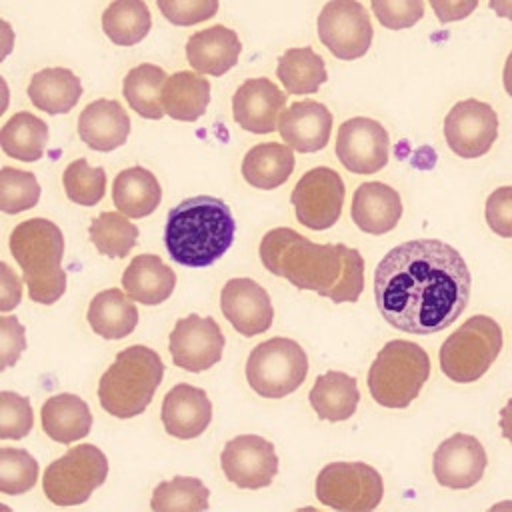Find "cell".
I'll return each instance as SVG.
<instances>
[{"label":"cell","mask_w":512,"mask_h":512,"mask_svg":"<svg viewBox=\"0 0 512 512\" xmlns=\"http://www.w3.org/2000/svg\"><path fill=\"white\" fill-rule=\"evenodd\" d=\"M472 276L462 254L436 238L394 246L374 270L382 318L408 334H436L468 306Z\"/></svg>","instance_id":"1"},{"label":"cell","mask_w":512,"mask_h":512,"mask_svg":"<svg viewBox=\"0 0 512 512\" xmlns=\"http://www.w3.org/2000/svg\"><path fill=\"white\" fill-rule=\"evenodd\" d=\"M268 272L334 304L356 302L364 290V258L346 244H316L292 228L268 230L258 248Z\"/></svg>","instance_id":"2"},{"label":"cell","mask_w":512,"mask_h":512,"mask_svg":"<svg viewBox=\"0 0 512 512\" xmlns=\"http://www.w3.org/2000/svg\"><path fill=\"white\" fill-rule=\"evenodd\" d=\"M236 222L230 206L216 196H192L166 218L164 244L170 258L188 268H204L222 258L234 242Z\"/></svg>","instance_id":"3"},{"label":"cell","mask_w":512,"mask_h":512,"mask_svg":"<svg viewBox=\"0 0 512 512\" xmlns=\"http://www.w3.org/2000/svg\"><path fill=\"white\" fill-rule=\"evenodd\" d=\"M10 252L22 268L32 302L48 306L64 294V236L52 220L30 218L16 224L10 232Z\"/></svg>","instance_id":"4"},{"label":"cell","mask_w":512,"mask_h":512,"mask_svg":"<svg viewBox=\"0 0 512 512\" xmlns=\"http://www.w3.org/2000/svg\"><path fill=\"white\" fill-rule=\"evenodd\" d=\"M164 378V364L148 346L134 344L116 354L98 384L100 406L116 418L142 414Z\"/></svg>","instance_id":"5"},{"label":"cell","mask_w":512,"mask_h":512,"mask_svg":"<svg viewBox=\"0 0 512 512\" xmlns=\"http://www.w3.org/2000/svg\"><path fill=\"white\" fill-rule=\"evenodd\" d=\"M430 376L428 352L410 340L384 344L368 368V390L384 408L410 406Z\"/></svg>","instance_id":"6"},{"label":"cell","mask_w":512,"mask_h":512,"mask_svg":"<svg viewBox=\"0 0 512 512\" xmlns=\"http://www.w3.org/2000/svg\"><path fill=\"white\" fill-rule=\"evenodd\" d=\"M500 350V324L490 316L476 314L458 326L440 346V370L452 382L470 384L488 372Z\"/></svg>","instance_id":"7"},{"label":"cell","mask_w":512,"mask_h":512,"mask_svg":"<svg viewBox=\"0 0 512 512\" xmlns=\"http://www.w3.org/2000/svg\"><path fill=\"white\" fill-rule=\"evenodd\" d=\"M308 376V356L292 338H270L252 348L246 360V380L262 398H284L296 392Z\"/></svg>","instance_id":"8"},{"label":"cell","mask_w":512,"mask_h":512,"mask_svg":"<svg viewBox=\"0 0 512 512\" xmlns=\"http://www.w3.org/2000/svg\"><path fill=\"white\" fill-rule=\"evenodd\" d=\"M108 476V458L94 444H78L48 464L42 480L46 498L56 506L84 504Z\"/></svg>","instance_id":"9"},{"label":"cell","mask_w":512,"mask_h":512,"mask_svg":"<svg viewBox=\"0 0 512 512\" xmlns=\"http://www.w3.org/2000/svg\"><path fill=\"white\" fill-rule=\"evenodd\" d=\"M382 496V476L364 462H332L316 478L318 502L340 512L374 510Z\"/></svg>","instance_id":"10"},{"label":"cell","mask_w":512,"mask_h":512,"mask_svg":"<svg viewBox=\"0 0 512 512\" xmlns=\"http://www.w3.org/2000/svg\"><path fill=\"white\" fill-rule=\"evenodd\" d=\"M320 42L340 60L364 56L372 44L374 28L368 10L358 0H330L318 14Z\"/></svg>","instance_id":"11"},{"label":"cell","mask_w":512,"mask_h":512,"mask_svg":"<svg viewBox=\"0 0 512 512\" xmlns=\"http://www.w3.org/2000/svg\"><path fill=\"white\" fill-rule=\"evenodd\" d=\"M344 182L340 174L328 166L308 170L294 186L290 202L296 210V218L310 230L332 228L344 204Z\"/></svg>","instance_id":"12"},{"label":"cell","mask_w":512,"mask_h":512,"mask_svg":"<svg viewBox=\"0 0 512 512\" xmlns=\"http://www.w3.org/2000/svg\"><path fill=\"white\" fill-rule=\"evenodd\" d=\"M444 138L456 156L480 158L498 138V114L488 102L460 100L444 118Z\"/></svg>","instance_id":"13"},{"label":"cell","mask_w":512,"mask_h":512,"mask_svg":"<svg viewBox=\"0 0 512 512\" xmlns=\"http://www.w3.org/2000/svg\"><path fill=\"white\" fill-rule=\"evenodd\" d=\"M220 466L228 482L244 490H258L272 484L278 474L274 444L258 434H240L226 442Z\"/></svg>","instance_id":"14"},{"label":"cell","mask_w":512,"mask_h":512,"mask_svg":"<svg viewBox=\"0 0 512 512\" xmlns=\"http://www.w3.org/2000/svg\"><path fill=\"white\" fill-rule=\"evenodd\" d=\"M336 158L354 174H374L388 164V130L372 118L356 116L340 124L336 134Z\"/></svg>","instance_id":"15"},{"label":"cell","mask_w":512,"mask_h":512,"mask_svg":"<svg viewBox=\"0 0 512 512\" xmlns=\"http://www.w3.org/2000/svg\"><path fill=\"white\" fill-rule=\"evenodd\" d=\"M224 342V334L214 318L190 314L176 320L170 332L168 350L178 368L204 372L220 362Z\"/></svg>","instance_id":"16"},{"label":"cell","mask_w":512,"mask_h":512,"mask_svg":"<svg viewBox=\"0 0 512 512\" xmlns=\"http://www.w3.org/2000/svg\"><path fill=\"white\" fill-rule=\"evenodd\" d=\"M488 456L478 438L456 432L434 452L432 470L440 486L452 490H466L478 484L484 476Z\"/></svg>","instance_id":"17"},{"label":"cell","mask_w":512,"mask_h":512,"mask_svg":"<svg viewBox=\"0 0 512 512\" xmlns=\"http://www.w3.org/2000/svg\"><path fill=\"white\" fill-rule=\"evenodd\" d=\"M220 310L232 328L246 338L266 332L274 320V306L266 288L252 278H230L220 290Z\"/></svg>","instance_id":"18"},{"label":"cell","mask_w":512,"mask_h":512,"mask_svg":"<svg viewBox=\"0 0 512 512\" xmlns=\"http://www.w3.org/2000/svg\"><path fill=\"white\" fill-rule=\"evenodd\" d=\"M286 106V94L270 78H248L232 96V114L236 124L252 134H270L278 130Z\"/></svg>","instance_id":"19"},{"label":"cell","mask_w":512,"mask_h":512,"mask_svg":"<svg viewBox=\"0 0 512 512\" xmlns=\"http://www.w3.org/2000/svg\"><path fill=\"white\" fill-rule=\"evenodd\" d=\"M278 132L296 152H318L330 140L332 112L322 102L298 100L282 112Z\"/></svg>","instance_id":"20"},{"label":"cell","mask_w":512,"mask_h":512,"mask_svg":"<svg viewBox=\"0 0 512 512\" xmlns=\"http://www.w3.org/2000/svg\"><path fill=\"white\" fill-rule=\"evenodd\" d=\"M212 420V402L202 388L176 384L162 402L164 430L180 440L200 436Z\"/></svg>","instance_id":"21"},{"label":"cell","mask_w":512,"mask_h":512,"mask_svg":"<svg viewBox=\"0 0 512 512\" xmlns=\"http://www.w3.org/2000/svg\"><path fill=\"white\" fill-rule=\"evenodd\" d=\"M242 42L232 28L214 24L194 32L186 42V60L192 70L208 76H222L240 58Z\"/></svg>","instance_id":"22"},{"label":"cell","mask_w":512,"mask_h":512,"mask_svg":"<svg viewBox=\"0 0 512 512\" xmlns=\"http://www.w3.org/2000/svg\"><path fill=\"white\" fill-rule=\"evenodd\" d=\"M130 134V118L120 102L98 98L84 106L78 116L80 140L98 152L120 148Z\"/></svg>","instance_id":"23"},{"label":"cell","mask_w":512,"mask_h":512,"mask_svg":"<svg viewBox=\"0 0 512 512\" xmlns=\"http://www.w3.org/2000/svg\"><path fill=\"white\" fill-rule=\"evenodd\" d=\"M352 222L366 234H386L396 228L402 218L400 194L384 182H364L354 190Z\"/></svg>","instance_id":"24"},{"label":"cell","mask_w":512,"mask_h":512,"mask_svg":"<svg viewBox=\"0 0 512 512\" xmlns=\"http://www.w3.org/2000/svg\"><path fill=\"white\" fill-rule=\"evenodd\" d=\"M124 292L144 304L156 306L168 300L176 288V272L156 254L134 256L122 274Z\"/></svg>","instance_id":"25"},{"label":"cell","mask_w":512,"mask_h":512,"mask_svg":"<svg viewBox=\"0 0 512 512\" xmlns=\"http://www.w3.org/2000/svg\"><path fill=\"white\" fill-rule=\"evenodd\" d=\"M308 400L320 420L344 422L352 418L358 408V402H360L358 382L356 378L340 370L324 372L314 380Z\"/></svg>","instance_id":"26"},{"label":"cell","mask_w":512,"mask_h":512,"mask_svg":"<svg viewBox=\"0 0 512 512\" xmlns=\"http://www.w3.org/2000/svg\"><path fill=\"white\" fill-rule=\"evenodd\" d=\"M42 428L54 442L72 444L88 436L92 428V414L88 404L76 394L50 396L40 408Z\"/></svg>","instance_id":"27"},{"label":"cell","mask_w":512,"mask_h":512,"mask_svg":"<svg viewBox=\"0 0 512 512\" xmlns=\"http://www.w3.org/2000/svg\"><path fill=\"white\" fill-rule=\"evenodd\" d=\"M26 92L38 110L48 114H66L78 104L82 96V82L72 70L54 66L38 70L30 78Z\"/></svg>","instance_id":"28"},{"label":"cell","mask_w":512,"mask_h":512,"mask_svg":"<svg viewBox=\"0 0 512 512\" xmlns=\"http://www.w3.org/2000/svg\"><path fill=\"white\" fill-rule=\"evenodd\" d=\"M86 318L98 336L106 340H120L134 332L138 324V308L126 292L120 288H108L90 300Z\"/></svg>","instance_id":"29"},{"label":"cell","mask_w":512,"mask_h":512,"mask_svg":"<svg viewBox=\"0 0 512 512\" xmlns=\"http://www.w3.org/2000/svg\"><path fill=\"white\" fill-rule=\"evenodd\" d=\"M294 148L278 142H262L252 146L242 160L244 180L260 190L282 186L294 172Z\"/></svg>","instance_id":"30"},{"label":"cell","mask_w":512,"mask_h":512,"mask_svg":"<svg viewBox=\"0 0 512 512\" xmlns=\"http://www.w3.org/2000/svg\"><path fill=\"white\" fill-rule=\"evenodd\" d=\"M210 102V82L192 70H180L166 78L162 88L164 112L180 122H196Z\"/></svg>","instance_id":"31"},{"label":"cell","mask_w":512,"mask_h":512,"mask_svg":"<svg viewBox=\"0 0 512 512\" xmlns=\"http://www.w3.org/2000/svg\"><path fill=\"white\" fill-rule=\"evenodd\" d=\"M112 200L114 206L128 218H144L160 206L162 188L158 178L150 170L142 166H132L120 170L114 178Z\"/></svg>","instance_id":"32"},{"label":"cell","mask_w":512,"mask_h":512,"mask_svg":"<svg viewBox=\"0 0 512 512\" xmlns=\"http://www.w3.org/2000/svg\"><path fill=\"white\" fill-rule=\"evenodd\" d=\"M276 76L288 94H314L328 80L324 58L310 46L288 48L278 56Z\"/></svg>","instance_id":"33"},{"label":"cell","mask_w":512,"mask_h":512,"mask_svg":"<svg viewBox=\"0 0 512 512\" xmlns=\"http://www.w3.org/2000/svg\"><path fill=\"white\" fill-rule=\"evenodd\" d=\"M152 28V14L144 0H112L102 12V30L116 46L142 42Z\"/></svg>","instance_id":"34"},{"label":"cell","mask_w":512,"mask_h":512,"mask_svg":"<svg viewBox=\"0 0 512 512\" xmlns=\"http://www.w3.org/2000/svg\"><path fill=\"white\" fill-rule=\"evenodd\" d=\"M164 68L156 64L134 66L122 82V94L128 106L148 120H160L166 112L162 106V88L166 82Z\"/></svg>","instance_id":"35"},{"label":"cell","mask_w":512,"mask_h":512,"mask_svg":"<svg viewBox=\"0 0 512 512\" xmlns=\"http://www.w3.org/2000/svg\"><path fill=\"white\" fill-rule=\"evenodd\" d=\"M48 142V126L32 112H16L0 130L2 150L16 160L36 162Z\"/></svg>","instance_id":"36"},{"label":"cell","mask_w":512,"mask_h":512,"mask_svg":"<svg viewBox=\"0 0 512 512\" xmlns=\"http://www.w3.org/2000/svg\"><path fill=\"white\" fill-rule=\"evenodd\" d=\"M90 240L96 250L108 258H124L138 242V226L126 214L102 212L90 222Z\"/></svg>","instance_id":"37"},{"label":"cell","mask_w":512,"mask_h":512,"mask_svg":"<svg viewBox=\"0 0 512 512\" xmlns=\"http://www.w3.org/2000/svg\"><path fill=\"white\" fill-rule=\"evenodd\" d=\"M210 492L200 478L176 476L160 482L150 500V508L156 512H200L208 508Z\"/></svg>","instance_id":"38"},{"label":"cell","mask_w":512,"mask_h":512,"mask_svg":"<svg viewBox=\"0 0 512 512\" xmlns=\"http://www.w3.org/2000/svg\"><path fill=\"white\" fill-rule=\"evenodd\" d=\"M62 184L68 200L80 206H96L106 192V172L100 166H90L88 160H72L64 174Z\"/></svg>","instance_id":"39"},{"label":"cell","mask_w":512,"mask_h":512,"mask_svg":"<svg viewBox=\"0 0 512 512\" xmlns=\"http://www.w3.org/2000/svg\"><path fill=\"white\" fill-rule=\"evenodd\" d=\"M40 200V184L32 172L4 166L0 170V210L18 214L30 210Z\"/></svg>","instance_id":"40"},{"label":"cell","mask_w":512,"mask_h":512,"mask_svg":"<svg viewBox=\"0 0 512 512\" xmlns=\"http://www.w3.org/2000/svg\"><path fill=\"white\" fill-rule=\"evenodd\" d=\"M38 480L36 458L22 448L0 450V492L8 496L28 492Z\"/></svg>","instance_id":"41"},{"label":"cell","mask_w":512,"mask_h":512,"mask_svg":"<svg viewBox=\"0 0 512 512\" xmlns=\"http://www.w3.org/2000/svg\"><path fill=\"white\" fill-rule=\"evenodd\" d=\"M34 426L32 404L26 396L10 390L0 392V438L20 440L28 436Z\"/></svg>","instance_id":"42"},{"label":"cell","mask_w":512,"mask_h":512,"mask_svg":"<svg viewBox=\"0 0 512 512\" xmlns=\"http://www.w3.org/2000/svg\"><path fill=\"white\" fill-rule=\"evenodd\" d=\"M370 6L388 30L412 28L424 18V0H370Z\"/></svg>","instance_id":"43"},{"label":"cell","mask_w":512,"mask_h":512,"mask_svg":"<svg viewBox=\"0 0 512 512\" xmlns=\"http://www.w3.org/2000/svg\"><path fill=\"white\" fill-rule=\"evenodd\" d=\"M160 14L174 26H192L216 16L218 0H156Z\"/></svg>","instance_id":"44"},{"label":"cell","mask_w":512,"mask_h":512,"mask_svg":"<svg viewBox=\"0 0 512 512\" xmlns=\"http://www.w3.org/2000/svg\"><path fill=\"white\" fill-rule=\"evenodd\" d=\"M484 216L488 228L494 234L502 238H512V186H500L490 192Z\"/></svg>","instance_id":"45"},{"label":"cell","mask_w":512,"mask_h":512,"mask_svg":"<svg viewBox=\"0 0 512 512\" xmlns=\"http://www.w3.org/2000/svg\"><path fill=\"white\" fill-rule=\"evenodd\" d=\"M26 348L24 326L14 316L0 318V368L14 366Z\"/></svg>","instance_id":"46"},{"label":"cell","mask_w":512,"mask_h":512,"mask_svg":"<svg viewBox=\"0 0 512 512\" xmlns=\"http://www.w3.org/2000/svg\"><path fill=\"white\" fill-rule=\"evenodd\" d=\"M434 16L442 22V24H450V22H458L468 18L476 8L480 0H428Z\"/></svg>","instance_id":"47"},{"label":"cell","mask_w":512,"mask_h":512,"mask_svg":"<svg viewBox=\"0 0 512 512\" xmlns=\"http://www.w3.org/2000/svg\"><path fill=\"white\" fill-rule=\"evenodd\" d=\"M2 270V300H0V310L8 312L14 306L20 304L22 300V282L20 278L10 270V266L6 262L0 264Z\"/></svg>","instance_id":"48"},{"label":"cell","mask_w":512,"mask_h":512,"mask_svg":"<svg viewBox=\"0 0 512 512\" xmlns=\"http://www.w3.org/2000/svg\"><path fill=\"white\" fill-rule=\"evenodd\" d=\"M500 430L502 436L512 444V398L506 402V406L500 410Z\"/></svg>","instance_id":"49"},{"label":"cell","mask_w":512,"mask_h":512,"mask_svg":"<svg viewBox=\"0 0 512 512\" xmlns=\"http://www.w3.org/2000/svg\"><path fill=\"white\" fill-rule=\"evenodd\" d=\"M488 6L498 18L512 20V0H488Z\"/></svg>","instance_id":"50"},{"label":"cell","mask_w":512,"mask_h":512,"mask_svg":"<svg viewBox=\"0 0 512 512\" xmlns=\"http://www.w3.org/2000/svg\"><path fill=\"white\" fill-rule=\"evenodd\" d=\"M502 84H504V90L506 94L512 98V50L504 62V70H502Z\"/></svg>","instance_id":"51"}]
</instances>
